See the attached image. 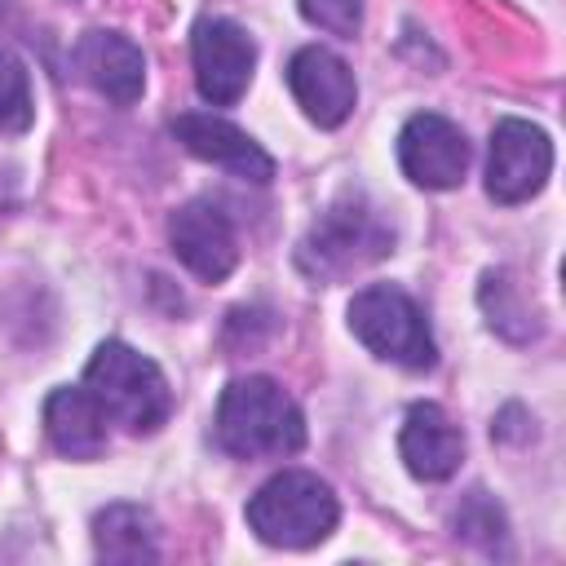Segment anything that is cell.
<instances>
[{"instance_id": "6da1fadb", "label": "cell", "mask_w": 566, "mask_h": 566, "mask_svg": "<svg viewBox=\"0 0 566 566\" xmlns=\"http://www.w3.org/2000/svg\"><path fill=\"white\" fill-rule=\"evenodd\" d=\"M212 433H217V447L239 460L292 455L305 447V416L279 380L239 376L217 398Z\"/></svg>"}, {"instance_id": "7a4b0ae2", "label": "cell", "mask_w": 566, "mask_h": 566, "mask_svg": "<svg viewBox=\"0 0 566 566\" xmlns=\"http://www.w3.org/2000/svg\"><path fill=\"white\" fill-rule=\"evenodd\" d=\"M389 252H394V226L380 217L376 203H367V195L345 190L305 230L296 248V265L318 283H336L363 265H376Z\"/></svg>"}, {"instance_id": "3957f363", "label": "cell", "mask_w": 566, "mask_h": 566, "mask_svg": "<svg viewBox=\"0 0 566 566\" xmlns=\"http://www.w3.org/2000/svg\"><path fill=\"white\" fill-rule=\"evenodd\" d=\"M336 522L340 504L310 469H283L248 500V526L270 548H314L336 531Z\"/></svg>"}, {"instance_id": "277c9868", "label": "cell", "mask_w": 566, "mask_h": 566, "mask_svg": "<svg viewBox=\"0 0 566 566\" xmlns=\"http://www.w3.org/2000/svg\"><path fill=\"white\" fill-rule=\"evenodd\" d=\"M84 389L128 433H155L172 411V389L146 354L124 340H102L84 367Z\"/></svg>"}, {"instance_id": "5b68a950", "label": "cell", "mask_w": 566, "mask_h": 566, "mask_svg": "<svg viewBox=\"0 0 566 566\" xmlns=\"http://www.w3.org/2000/svg\"><path fill=\"white\" fill-rule=\"evenodd\" d=\"M349 332L385 363L407 371H429L438 363V345L424 310L394 283H371L349 301Z\"/></svg>"}, {"instance_id": "8992f818", "label": "cell", "mask_w": 566, "mask_h": 566, "mask_svg": "<svg viewBox=\"0 0 566 566\" xmlns=\"http://www.w3.org/2000/svg\"><path fill=\"white\" fill-rule=\"evenodd\" d=\"M190 57H195L199 97L212 102V106H234L252 84L256 44L239 22L203 13L190 31Z\"/></svg>"}, {"instance_id": "52a82bcc", "label": "cell", "mask_w": 566, "mask_h": 566, "mask_svg": "<svg viewBox=\"0 0 566 566\" xmlns=\"http://www.w3.org/2000/svg\"><path fill=\"white\" fill-rule=\"evenodd\" d=\"M553 172V142L531 119H500L486 155V195L495 203H526Z\"/></svg>"}, {"instance_id": "ba28073f", "label": "cell", "mask_w": 566, "mask_h": 566, "mask_svg": "<svg viewBox=\"0 0 566 566\" xmlns=\"http://www.w3.org/2000/svg\"><path fill=\"white\" fill-rule=\"evenodd\" d=\"M398 164L424 190H451L469 172V142L447 115H411L398 133Z\"/></svg>"}, {"instance_id": "9c48e42d", "label": "cell", "mask_w": 566, "mask_h": 566, "mask_svg": "<svg viewBox=\"0 0 566 566\" xmlns=\"http://www.w3.org/2000/svg\"><path fill=\"white\" fill-rule=\"evenodd\" d=\"M287 88H292L296 106L305 111V119L318 124V128H340L354 115V102H358L354 71L345 66V57H336L323 44H305V49L292 53Z\"/></svg>"}, {"instance_id": "30bf717a", "label": "cell", "mask_w": 566, "mask_h": 566, "mask_svg": "<svg viewBox=\"0 0 566 566\" xmlns=\"http://www.w3.org/2000/svg\"><path fill=\"white\" fill-rule=\"evenodd\" d=\"M168 243L177 252V261L203 279V283H221L234 265H239V239H234V226L230 217L208 203V199H190L172 212L168 221Z\"/></svg>"}, {"instance_id": "8fae6325", "label": "cell", "mask_w": 566, "mask_h": 566, "mask_svg": "<svg viewBox=\"0 0 566 566\" xmlns=\"http://www.w3.org/2000/svg\"><path fill=\"white\" fill-rule=\"evenodd\" d=\"M172 137H177L195 159L217 164V168H226L230 177H243V181H256V186H265V181L274 177V159L261 150V142L248 137L239 124H230V119H221V115H199V111L177 115V119H172Z\"/></svg>"}, {"instance_id": "7c38bea8", "label": "cell", "mask_w": 566, "mask_h": 566, "mask_svg": "<svg viewBox=\"0 0 566 566\" xmlns=\"http://www.w3.org/2000/svg\"><path fill=\"white\" fill-rule=\"evenodd\" d=\"M75 66L115 106H133L146 88V57L119 31H84L75 44Z\"/></svg>"}, {"instance_id": "4fadbf2b", "label": "cell", "mask_w": 566, "mask_h": 566, "mask_svg": "<svg viewBox=\"0 0 566 566\" xmlns=\"http://www.w3.org/2000/svg\"><path fill=\"white\" fill-rule=\"evenodd\" d=\"M398 451H402V464H407L411 478H420V482H447L460 469L464 438H460V429L451 424V416L438 402H416L407 411V420H402Z\"/></svg>"}, {"instance_id": "5bb4252c", "label": "cell", "mask_w": 566, "mask_h": 566, "mask_svg": "<svg viewBox=\"0 0 566 566\" xmlns=\"http://www.w3.org/2000/svg\"><path fill=\"white\" fill-rule=\"evenodd\" d=\"M106 424L111 416L84 385H62L44 398V433L66 460H97L106 451Z\"/></svg>"}, {"instance_id": "9a60e30c", "label": "cell", "mask_w": 566, "mask_h": 566, "mask_svg": "<svg viewBox=\"0 0 566 566\" xmlns=\"http://www.w3.org/2000/svg\"><path fill=\"white\" fill-rule=\"evenodd\" d=\"M93 548L102 562H155L159 531L142 504H106L93 517Z\"/></svg>"}, {"instance_id": "2e32d148", "label": "cell", "mask_w": 566, "mask_h": 566, "mask_svg": "<svg viewBox=\"0 0 566 566\" xmlns=\"http://www.w3.org/2000/svg\"><path fill=\"white\" fill-rule=\"evenodd\" d=\"M478 305L486 314V327L500 332L504 340H535L539 336V314L535 305L522 296V287L513 283L509 270H486L482 287H478Z\"/></svg>"}, {"instance_id": "e0dca14e", "label": "cell", "mask_w": 566, "mask_h": 566, "mask_svg": "<svg viewBox=\"0 0 566 566\" xmlns=\"http://www.w3.org/2000/svg\"><path fill=\"white\" fill-rule=\"evenodd\" d=\"M35 119V106H31V75L22 66V57L13 49L0 44V133L4 137H18L27 133Z\"/></svg>"}, {"instance_id": "ac0fdd59", "label": "cell", "mask_w": 566, "mask_h": 566, "mask_svg": "<svg viewBox=\"0 0 566 566\" xmlns=\"http://www.w3.org/2000/svg\"><path fill=\"white\" fill-rule=\"evenodd\" d=\"M455 535L478 544L482 553H504V535H509V522L500 513V504L486 495V491H469L455 509Z\"/></svg>"}, {"instance_id": "d6986e66", "label": "cell", "mask_w": 566, "mask_h": 566, "mask_svg": "<svg viewBox=\"0 0 566 566\" xmlns=\"http://www.w3.org/2000/svg\"><path fill=\"white\" fill-rule=\"evenodd\" d=\"M301 18L327 35L354 40L363 27V0H301Z\"/></svg>"}]
</instances>
